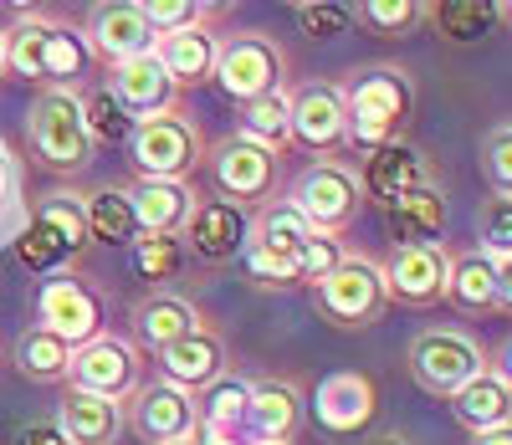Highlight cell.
Instances as JSON below:
<instances>
[{
  "mask_svg": "<svg viewBox=\"0 0 512 445\" xmlns=\"http://www.w3.org/2000/svg\"><path fill=\"white\" fill-rule=\"evenodd\" d=\"M338 98H344V123H349L354 149H379V144L405 139V128L415 118V82L400 62H364L344 72Z\"/></svg>",
  "mask_w": 512,
  "mask_h": 445,
  "instance_id": "1",
  "label": "cell"
},
{
  "mask_svg": "<svg viewBox=\"0 0 512 445\" xmlns=\"http://www.w3.org/2000/svg\"><path fill=\"white\" fill-rule=\"evenodd\" d=\"M26 149L31 159L47 169V174H62V180H77L88 174L98 149L82 128V108H77V87H36L31 103H26Z\"/></svg>",
  "mask_w": 512,
  "mask_h": 445,
  "instance_id": "2",
  "label": "cell"
},
{
  "mask_svg": "<svg viewBox=\"0 0 512 445\" xmlns=\"http://www.w3.org/2000/svg\"><path fill=\"white\" fill-rule=\"evenodd\" d=\"M318 318L338 333H369L390 313V287H384V261L369 251H344L323 282H313Z\"/></svg>",
  "mask_w": 512,
  "mask_h": 445,
  "instance_id": "3",
  "label": "cell"
},
{
  "mask_svg": "<svg viewBox=\"0 0 512 445\" xmlns=\"http://www.w3.org/2000/svg\"><path fill=\"white\" fill-rule=\"evenodd\" d=\"M200 159H205V128L185 103L139 118L134 133H128L134 180H195Z\"/></svg>",
  "mask_w": 512,
  "mask_h": 445,
  "instance_id": "4",
  "label": "cell"
},
{
  "mask_svg": "<svg viewBox=\"0 0 512 445\" xmlns=\"http://www.w3.org/2000/svg\"><path fill=\"white\" fill-rule=\"evenodd\" d=\"M287 205L308 220L313 236H333L344 241L359 215H364V190H359V174L349 159H313L303 174L292 180Z\"/></svg>",
  "mask_w": 512,
  "mask_h": 445,
  "instance_id": "5",
  "label": "cell"
},
{
  "mask_svg": "<svg viewBox=\"0 0 512 445\" xmlns=\"http://www.w3.org/2000/svg\"><path fill=\"white\" fill-rule=\"evenodd\" d=\"M200 169H205L210 190H216V200H231V205L246 210V215H251L256 205L277 200V190H282V159L267 154L262 144L241 139V133H226V139L205 144Z\"/></svg>",
  "mask_w": 512,
  "mask_h": 445,
  "instance_id": "6",
  "label": "cell"
},
{
  "mask_svg": "<svg viewBox=\"0 0 512 445\" xmlns=\"http://www.w3.org/2000/svg\"><path fill=\"white\" fill-rule=\"evenodd\" d=\"M492 364V353L482 338H472L466 328H420L405 348V374L415 379V389H425L431 399H451L466 379H477Z\"/></svg>",
  "mask_w": 512,
  "mask_h": 445,
  "instance_id": "7",
  "label": "cell"
},
{
  "mask_svg": "<svg viewBox=\"0 0 512 445\" xmlns=\"http://www.w3.org/2000/svg\"><path fill=\"white\" fill-rule=\"evenodd\" d=\"M287 47L272 36V31H236V36H221V52H216V82L221 93L246 108L256 98L277 93V87H287Z\"/></svg>",
  "mask_w": 512,
  "mask_h": 445,
  "instance_id": "8",
  "label": "cell"
},
{
  "mask_svg": "<svg viewBox=\"0 0 512 445\" xmlns=\"http://www.w3.org/2000/svg\"><path fill=\"white\" fill-rule=\"evenodd\" d=\"M139 384H144V353L128 343L123 333H98L82 348H72L67 389L103 394V399H128Z\"/></svg>",
  "mask_w": 512,
  "mask_h": 445,
  "instance_id": "9",
  "label": "cell"
},
{
  "mask_svg": "<svg viewBox=\"0 0 512 445\" xmlns=\"http://www.w3.org/2000/svg\"><path fill=\"white\" fill-rule=\"evenodd\" d=\"M446 282H451V246L446 241H400L384 256V287H390V307H425L446 302Z\"/></svg>",
  "mask_w": 512,
  "mask_h": 445,
  "instance_id": "10",
  "label": "cell"
},
{
  "mask_svg": "<svg viewBox=\"0 0 512 445\" xmlns=\"http://www.w3.org/2000/svg\"><path fill=\"white\" fill-rule=\"evenodd\" d=\"M123 420L144 445H185L200 430L195 394L164 384V379H144L134 394H128L123 399Z\"/></svg>",
  "mask_w": 512,
  "mask_h": 445,
  "instance_id": "11",
  "label": "cell"
},
{
  "mask_svg": "<svg viewBox=\"0 0 512 445\" xmlns=\"http://www.w3.org/2000/svg\"><path fill=\"white\" fill-rule=\"evenodd\" d=\"M308 415V389L297 374H267L251 379V399H246V420H241V440L256 445H292Z\"/></svg>",
  "mask_w": 512,
  "mask_h": 445,
  "instance_id": "12",
  "label": "cell"
},
{
  "mask_svg": "<svg viewBox=\"0 0 512 445\" xmlns=\"http://www.w3.org/2000/svg\"><path fill=\"white\" fill-rule=\"evenodd\" d=\"M36 328H47L57 338H67L72 348H82L88 338L108 333L103 328V292L88 287L77 272H57L41 282L36 292Z\"/></svg>",
  "mask_w": 512,
  "mask_h": 445,
  "instance_id": "13",
  "label": "cell"
},
{
  "mask_svg": "<svg viewBox=\"0 0 512 445\" xmlns=\"http://www.w3.org/2000/svg\"><path fill=\"white\" fill-rule=\"evenodd\" d=\"M77 31L88 41L93 62H103V67H118V62H134V57L154 52V31L139 16L134 0H93Z\"/></svg>",
  "mask_w": 512,
  "mask_h": 445,
  "instance_id": "14",
  "label": "cell"
},
{
  "mask_svg": "<svg viewBox=\"0 0 512 445\" xmlns=\"http://www.w3.org/2000/svg\"><path fill=\"white\" fill-rule=\"evenodd\" d=\"M287 108H292V144H303L313 154H338L349 144L338 82H297V87H287Z\"/></svg>",
  "mask_w": 512,
  "mask_h": 445,
  "instance_id": "15",
  "label": "cell"
},
{
  "mask_svg": "<svg viewBox=\"0 0 512 445\" xmlns=\"http://www.w3.org/2000/svg\"><path fill=\"white\" fill-rule=\"evenodd\" d=\"M205 318H200V307L175 292V287H149L144 297H134V307H128V343H134L139 353H159L169 348L175 338L195 333Z\"/></svg>",
  "mask_w": 512,
  "mask_h": 445,
  "instance_id": "16",
  "label": "cell"
},
{
  "mask_svg": "<svg viewBox=\"0 0 512 445\" xmlns=\"http://www.w3.org/2000/svg\"><path fill=\"white\" fill-rule=\"evenodd\" d=\"M359 174V190H364V205H390L395 195L415 190V185H436V169L410 139H395V144H379V149H364V164L354 169Z\"/></svg>",
  "mask_w": 512,
  "mask_h": 445,
  "instance_id": "17",
  "label": "cell"
},
{
  "mask_svg": "<svg viewBox=\"0 0 512 445\" xmlns=\"http://www.w3.org/2000/svg\"><path fill=\"white\" fill-rule=\"evenodd\" d=\"M226 369H231V343L210 323H200L195 333H185L169 348H159V379L185 389V394H200L210 379H221Z\"/></svg>",
  "mask_w": 512,
  "mask_h": 445,
  "instance_id": "18",
  "label": "cell"
},
{
  "mask_svg": "<svg viewBox=\"0 0 512 445\" xmlns=\"http://www.w3.org/2000/svg\"><path fill=\"white\" fill-rule=\"evenodd\" d=\"M180 246H185V256H195L205 266L236 261L246 251V210H236L231 200H216V195H200Z\"/></svg>",
  "mask_w": 512,
  "mask_h": 445,
  "instance_id": "19",
  "label": "cell"
},
{
  "mask_svg": "<svg viewBox=\"0 0 512 445\" xmlns=\"http://www.w3.org/2000/svg\"><path fill=\"white\" fill-rule=\"evenodd\" d=\"M446 302L461 307L466 318H502L507 313V272L487 251H451V282Z\"/></svg>",
  "mask_w": 512,
  "mask_h": 445,
  "instance_id": "20",
  "label": "cell"
},
{
  "mask_svg": "<svg viewBox=\"0 0 512 445\" xmlns=\"http://www.w3.org/2000/svg\"><path fill=\"white\" fill-rule=\"evenodd\" d=\"M374 410H379V389H374V379L359 374V369L328 374V379L318 384V394H313V415H318V425H323L328 435H359V430H369Z\"/></svg>",
  "mask_w": 512,
  "mask_h": 445,
  "instance_id": "21",
  "label": "cell"
},
{
  "mask_svg": "<svg viewBox=\"0 0 512 445\" xmlns=\"http://www.w3.org/2000/svg\"><path fill=\"white\" fill-rule=\"evenodd\" d=\"M128 200H134V220H139V236H169L180 241L190 215L200 205L195 180H134L128 185Z\"/></svg>",
  "mask_w": 512,
  "mask_h": 445,
  "instance_id": "22",
  "label": "cell"
},
{
  "mask_svg": "<svg viewBox=\"0 0 512 445\" xmlns=\"http://www.w3.org/2000/svg\"><path fill=\"white\" fill-rule=\"evenodd\" d=\"M103 87H108L113 103H118L128 118H134V123H139V118H154V113H164V108L180 103V87L169 82V72L159 67L154 52L108 67V82H103Z\"/></svg>",
  "mask_w": 512,
  "mask_h": 445,
  "instance_id": "23",
  "label": "cell"
},
{
  "mask_svg": "<svg viewBox=\"0 0 512 445\" xmlns=\"http://www.w3.org/2000/svg\"><path fill=\"white\" fill-rule=\"evenodd\" d=\"M216 52H221V31L205 26V21H190L180 31H164L154 36V57L159 67L169 72V82L180 87H205L210 77H216Z\"/></svg>",
  "mask_w": 512,
  "mask_h": 445,
  "instance_id": "24",
  "label": "cell"
},
{
  "mask_svg": "<svg viewBox=\"0 0 512 445\" xmlns=\"http://www.w3.org/2000/svg\"><path fill=\"white\" fill-rule=\"evenodd\" d=\"M67 445H118L128 435V420H123V399H103V394H82V389H67L62 384V399H57V420Z\"/></svg>",
  "mask_w": 512,
  "mask_h": 445,
  "instance_id": "25",
  "label": "cell"
},
{
  "mask_svg": "<svg viewBox=\"0 0 512 445\" xmlns=\"http://www.w3.org/2000/svg\"><path fill=\"white\" fill-rule=\"evenodd\" d=\"M446 405H451V415L466 435L502 430V425H512V379H507V369L487 364L477 379H466Z\"/></svg>",
  "mask_w": 512,
  "mask_h": 445,
  "instance_id": "26",
  "label": "cell"
},
{
  "mask_svg": "<svg viewBox=\"0 0 512 445\" xmlns=\"http://www.w3.org/2000/svg\"><path fill=\"white\" fill-rule=\"evenodd\" d=\"M507 21V0H425V26L451 47H477Z\"/></svg>",
  "mask_w": 512,
  "mask_h": 445,
  "instance_id": "27",
  "label": "cell"
},
{
  "mask_svg": "<svg viewBox=\"0 0 512 445\" xmlns=\"http://www.w3.org/2000/svg\"><path fill=\"white\" fill-rule=\"evenodd\" d=\"M384 210V226H390L395 246L400 241H441L446 231V195L441 185H415L405 195H395L390 205H379Z\"/></svg>",
  "mask_w": 512,
  "mask_h": 445,
  "instance_id": "28",
  "label": "cell"
},
{
  "mask_svg": "<svg viewBox=\"0 0 512 445\" xmlns=\"http://www.w3.org/2000/svg\"><path fill=\"white\" fill-rule=\"evenodd\" d=\"M88 67H93V52L82 31L62 16H52L47 26V47H41V82L36 87H82L88 82Z\"/></svg>",
  "mask_w": 512,
  "mask_h": 445,
  "instance_id": "29",
  "label": "cell"
},
{
  "mask_svg": "<svg viewBox=\"0 0 512 445\" xmlns=\"http://www.w3.org/2000/svg\"><path fill=\"white\" fill-rule=\"evenodd\" d=\"M82 215H88V236L98 246H134L139 241V220L128 185H93L82 195Z\"/></svg>",
  "mask_w": 512,
  "mask_h": 445,
  "instance_id": "30",
  "label": "cell"
},
{
  "mask_svg": "<svg viewBox=\"0 0 512 445\" xmlns=\"http://www.w3.org/2000/svg\"><path fill=\"white\" fill-rule=\"evenodd\" d=\"M292 87V82H287ZM287 87H277V93H267V98H256V103H246L241 108V139H251V144H262L267 154H277V159H287L297 144H292V108H287Z\"/></svg>",
  "mask_w": 512,
  "mask_h": 445,
  "instance_id": "31",
  "label": "cell"
},
{
  "mask_svg": "<svg viewBox=\"0 0 512 445\" xmlns=\"http://www.w3.org/2000/svg\"><path fill=\"white\" fill-rule=\"evenodd\" d=\"M246 399H251V379L246 374H221L210 379L195 394V410H200V430H216V435H236L241 440V420H246Z\"/></svg>",
  "mask_w": 512,
  "mask_h": 445,
  "instance_id": "32",
  "label": "cell"
},
{
  "mask_svg": "<svg viewBox=\"0 0 512 445\" xmlns=\"http://www.w3.org/2000/svg\"><path fill=\"white\" fill-rule=\"evenodd\" d=\"M308 236H313L308 220L297 215L287 200H267V205H256V210L246 215V241H251V246H267V251H277V256H297Z\"/></svg>",
  "mask_w": 512,
  "mask_h": 445,
  "instance_id": "33",
  "label": "cell"
},
{
  "mask_svg": "<svg viewBox=\"0 0 512 445\" xmlns=\"http://www.w3.org/2000/svg\"><path fill=\"white\" fill-rule=\"evenodd\" d=\"M67 364H72V343L47 333V328H26L16 338V374L31 384H67Z\"/></svg>",
  "mask_w": 512,
  "mask_h": 445,
  "instance_id": "34",
  "label": "cell"
},
{
  "mask_svg": "<svg viewBox=\"0 0 512 445\" xmlns=\"http://www.w3.org/2000/svg\"><path fill=\"white\" fill-rule=\"evenodd\" d=\"M31 220H36V226H47V231L72 251V261L93 246V236H88V215H82V190H67V185H62V190H47V195L36 200Z\"/></svg>",
  "mask_w": 512,
  "mask_h": 445,
  "instance_id": "35",
  "label": "cell"
},
{
  "mask_svg": "<svg viewBox=\"0 0 512 445\" xmlns=\"http://www.w3.org/2000/svg\"><path fill=\"white\" fill-rule=\"evenodd\" d=\"M349 11H354V26H364L379 41H405L425 26V0H359Z\"/></svg>",
  "mask_w": 512,
  "mask_h": 445,
  "instance_id": "36",
  "label": "cell"
},
{
  "mask_svg": "<svg viewBox=\"0 0 512 445\" xmlns=\"http://www.w3.org/2000/svg\"><path fill=\"white\" fill-rule=\"evenodd\" d=\"M77 108H82V128H88L93 149H103V144H128L134 118L113 103V93H108L103 82H98V87H77Z\"/></svg>",
  "mask_w": 512,
  "mask_h": 445,
  "instance_id": "37",
  "label": "cell"
},
{
  "mask_svg": "<svg viewBox=\"0 0 512 445\" xmlns=\"http://www.w3.org/2000/svg\"><path fill=\"white\" fill-rule=\"evenodd\" d=\"M47 26L52 16H16L11 26H0L6 36V72L26 77V82H41V47H47Z\"/></svg>",
  "mask_w": 512,
  "mask_h": 445,
  "instance_id": "38",
  "label": "cell"
},
{
  "mask_svg": "<svg viewBox=\"0 0 512 445\" xmlns=\"http://www.w3.org/2000/svg\"><path fill=\"white\" fill-rule=\"evenodd\" d=\"M134 272L149 287H169V282L185 272V246L169 241V236H139L134 241Z\"/></svg>",
  "mask_w": 512,
  "mask_h": 445,
  "instance_id": "39",
  "label": "cell"
},
{
  "mask_svg": "<svg viewBox=\"0 0 512 445\" xmlns=\"http://www.w3.org/2000/svg\"><path fill=\"white\" fill-rule=\"evenodd\" d=\"M482 180L492 200H512V123H492L482 133Z\"/></svg>",
  "mask_w": 512,
  "mask_h": 445,
  "instance_id": "40",
  "label": "cell"
},
{
  "mask_svg": "<svg viewBox=\"0 0 512 445\" xmlns=\"http://www.w3.org/2000/svg\"><path fill=\"white\" fill-rule=\"evenodd\" d=\"M241 266H246V277L262 287V292H297V287H303V277H297V261H292V256H277V251H267V246H251V241H246Z\"/></svg>",
  "mask_w": 512,
  "mask_h": 445,
  "instance_id": "41",
  "label": "cell"
},
{
  "mask_svg": "<svg viewBox=\"0 0 512 445\" xmlns=\"http://www.w3.org/2000/svg\"><path fill=\"white\" fill-rule=\"evenodd\" d=\"M477 236H482L477 251H487L502 272H512V200H487L477 210Z\"/></svg>",
  "mask_w": 512,
  "mask_h": 445,
  "instance_id": "42",
  "label": "cell"
},
{
  "mask_svg": "<svg viewBox=\"0 0 512 445\" xmlns=\"http://www.w3.org/2000/svg\"><path fill=\"white\" fill-rule=\"evenodd\" d=\"M297 31L313 41H338L354 31V11L344 0H313V6H297Z\"/></svg>",
  "mask_w": 512,
  "mask_h": 445,
  "instance_id": "43",
  "label": "cell"
},
{
  "mask_svg": "<svg viewBox=\"0 0 512 445\" xmlns=\"http://www.w3.org/2000/svg\"><path fill=\"white\" fill-rule=\"evenodd\" d=\"M16 256H21V266H31V272H41V277H57V266H62V261H72V251H67L47 226H36V220L21 231Z\"/></svg>",
  "mask_w": 512,
  "mask_h": 445,
  "instance_id": "44",
  "label": "cell"
},
{
  "mask_svg": "<svg viewBox=\"0 0 512 445\" xmlns=\"http://www.w3.org/2000/svg\"><path fill=\"white\" fill-rule=\"evenodd\" d=\"M344 241H333V236H308L303 241V251H297L292 261H297V277H303V287H313V282H323L338 261H344Z\"/></svg>",
  "mask_w": 512,
  "mask_h": 445,
  "instance_id": "45",
  "label": "cell"
},
{
  "mask_svg": "<svg viewBox=\"0 0 512 445\" xmlns=\"http://www.w3.org/2000/svg\"><path fill=\"white\" fill-rule=\"evenodd\" d=\"M134 6H139V16L149 21V31H154V36L180 31V26H190V21H195V6H190V0H134Z\"/></svg>",
  "mask_w": 512,
  "mask_h": 445,
  "instance_id": "46",
  "label": "cell"
},
{
  "mask_svg": "<svg viewBox=\"0 0 512 445\" xmlns=\"http://www.w3.org/2000/svg\"><path fill=\"white\" fill-rule=\"evenodd\" d=\"M16 445H67V440L52 420H31L26 430H16Z\"/></svg>",
  "mask_w": 512,
  "mask_h": 445,
  "instance_id": "47",
  "label": "cell"
},
{
  "mask_svg": "<svg viewBox=\"0 0 512 445\" xmlns=\"http://www.w3.org/2000/svg\"><path fill=\"white\" fill-rule=\"evenodd\" d=\"M190 6H195V21H205V26H221L236 6H241V0H190Z\"/></svg>",
  "mask_w": 512,
  "mask_h": 445,
  "instance_id": "48",
  "label": "cell"
},
{
  "mask_svg": "<svg viewBox=\"0 0 512 445\" xmlns=\"http://www.w3.org/2000/svg\"><path fill=\"white\" fill-rule=\"evenodd\" d=\"M47 6H52V0H0V11H11V21L16 16H41Z\"/></svg>",
  "mask_w": 512,
  "mask_h": 445,
  "instance_id": "49",
  "label": "cell"
},
{
  "mask_svg": "<svg viewBox=\"0 0 512 445\" xmlns=\"http://www.w3.org/2000/svg\"><path fill=\"white\" fill-rule=\"evenodd\" d=\"M185 445H246V440H236V435H216V430H195Z\"/></svg>",
  "mask_w": 512,
  "mask_h": 445,
  "instance_id": "50",
  "label": "cell"
},
{
  "mask_svg": "<svg viewBox=\"0 0 512 445\" xmlns=\"http://www.w3.org/2000/svg\"><path fill=\"white\" fill-rule=\"evenodd\" d=\"M359 445H415L405 430H379V435H369V440H359Z\"/></svg>",
  "mask_w": 512,
  "mask_h": 445,
  "instance_id": "51",
  "label": "cell"
},
{
  "mask_svg": "<svg viewBox=\"0 0 512 445\" xmlns=\"http://www.w3.org/2000/svg\"><path fill=\"white\" fill-rule=\"evenodd\" d=\"M11 185H16V174H11V159H6V144H0V205H6V195H11Z\"/></svg>",
  "mask_w": 512,
  "mask_h": 445,
  "instance_id": "52",
  "label": "cell"
},
{
  "mask_svg": "<svg viewBox=\"0 0 512 445\" xmlns=\"http://www.w3.org/2000/svg\"><path fill=\"white\" fill-rule=\"evenodd\" d=\"M472 445H512V425H502V430H482V435H472Z\"/></svg>",
  "mask_w": 512,
  "mask_h": 445,
  "instance_id": "53",
  "label": "cell"
},
{
  "mask_svg": "<svg viewBox=\"0 0 512 445\" xmlns=\"http://www.w3.org/2000/svg\"><path fill=\"white\" fill-rule=\"evenodd\" d=\"M0 82H6V36H0Z\"/></svg>",
  "mask_w": 512,
  "mask_h": 445,
  "instance_id": "54",
  "label": "cell"
},
{
  "mask_svg": "<svg viewBox=\"0 0 512 445\" xmlns=\"http://www.w3.org/2000/svg\"><path fill=\"white\" fill-rule=\"evenodd\" d=\"M282 6H292V11H297V6H313V0H282Z\"/></svg>",
  "mask_w": 512,
  "mask_h": 445,
  "instance_id": "55",
  "label": "cell"
},
{
  "mask_svg": "<svg viewBox=\"0 0 512 445\" xmlns=\"http://www.w3.org/2000/svg\"><path fill=\"white\" fill-rule=\"evenodd\" d=\"M246 445H256V440H246Z\"/></svg>",
  "mask_w": 512,
  "mask_h": 445,
  "instance_id": "56",
  "label": "cell"
}]
</instances>
